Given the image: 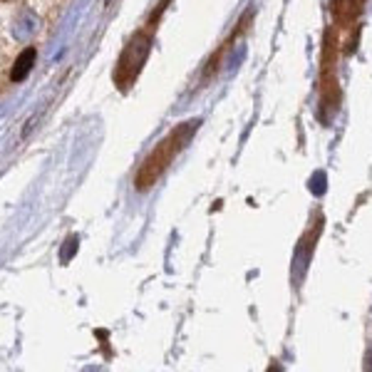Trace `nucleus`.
Instances as JSON below:
<instances>
[{
	"label": "nucleus",
	"mask_w": 372,
	"mask_h": 372,
	"mask_svg": "<svg viewBox=\"0 0 372 372\" xmlns=\"http://www.w3.org/2000/svg\"><path fill=\"white\" fill-rule=\"evenodd\" d=\"M33 65H35V48L23 50V55L18 57V62H15V67H12V72H10L12 82H20V80H25V77H28V72L33 70Z\"/></svg>",
	"instance_id": "f257e3e1"
}]
</instances>
